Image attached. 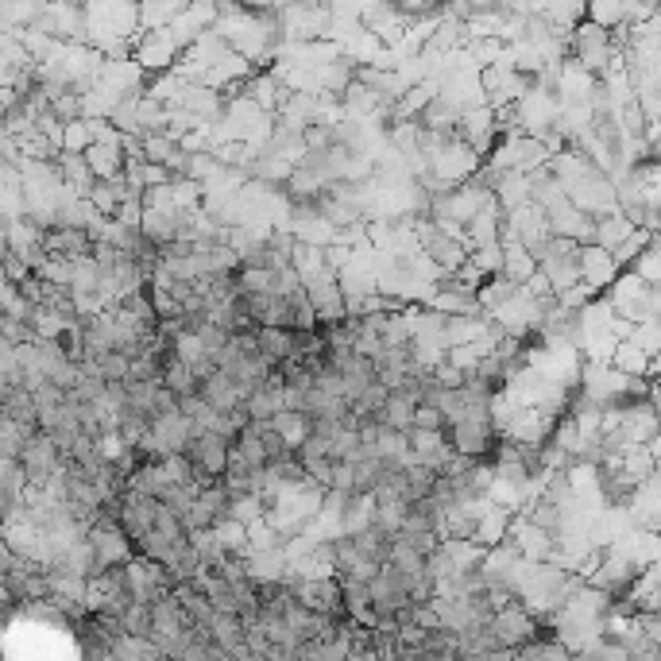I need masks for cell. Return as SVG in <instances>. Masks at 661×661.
<instances>
[{"mask_svg":"<svg viewBox=\"0 0 661 661\" xmlns=\"http://www.w3.org/2000/svg\"><path fill=\"white\" fill-rule=\"evenodd\" d=\"M267 515V503L259 499V495H252V491H244V495H229V518H236V522H244V526H252L256 518Z\"/></svg>","mask_w":661,"mask_h":661,"instance_id":"21","label":"cell"},{"mask_svg":"<svg viewBox=\"0 0 661 661\" xmlns=\"http://www.w3.org/2000/svg\"><path fill=\"white\" fill-rule=\"evenodd\" d=\"M507 522H511V511L507 507H488L484 515L476 518V526H472V542L476 546H499L503 538H507Z\"/></svg>","mask_w":661,"mask_h":661,"instance_id":"12","label":"cell"},{"mask_svg":"<svg viewBox=\"0 0 661 661\" xmlns=\"http://www.w3.org/2000/svg\"><path fill=\"white\" fill-rule=\"evenodd\" d=\"M51 116L58 124H70L78 116H86V105H82V93L78 89H62L58 97H51Z\"/></svg>","mask_w":661,"mask_h":661,"instance_id":"24","label":"cell"},{"mask_svg":"<svg viewBox=\"0 0 661 661\" xmlns=\"http://www.w3.org/2000/svg\"><path fill=\"white\" fill-rule=\"evenodd\" d=\"M28 433H35V430H24L12 414H4V410H0V457H16Z\"/></svg>","mask_w":661,"mask_h":661,"instance_id":"23","label":"cell"},{"mask_svg":"<svg viewBox=\"0 0 661 661\" xmlns=\"http://www.w3.org/2000/svg\"><path fill=\"white\" fill-rule=\"evenodd\" d=\"M414 426L418 430H445V414L437 403H418L414 406Z\"/></svg>","mask_w":661,"mask_h":661,"instance_id":"27","label":"cell"},{"mask_svg":"<svg viewBox=\"0 0 661 661\" xmlns=\"http://www.w3.org/2000/svg\"><path fill=\"white\" fill-rule=\"evenodd\" d=\"M488 631L495 634V642L503 646V650H511L515 654L522 642H530V638H538V619L530 615V607L515 604H503L491 611L488 619Z\"/></svg>","mask_w":661,"mask_h":661,"instance_id":"3","label":"cell"},{"mask_svg":"<svg viewBox=\"0 0 661 661\" xmlns=\"http://www.w3.org/2000/svg\"><path fill=\"white\" fill-rule=\"evenodd\" d=\"M406 441H410V457L418 460V464H430L433 472H437V468L449 460V453H453L445 430H418V426H410V430H406Z\"/></svg>","mask_w":661,"mask_h":661,"instance_id":"7","label":"cell"},{"mask_svg":"<svg viewBox=\"0 0 661 661\" xmlns=\"http://www.w3.org/2000/svg\"><path fill=\"white\" fill-rule=\"evenodd\" d=\"M576 267H580V283H588L592 290L607 287V283L619 275L611 252L600 248V244H580V248H576Z\"/></svg>","mask_w":661,"mask_h":661,"instance_id":"6","label":"cell"},{"mask_svg":"<svg viewBox=\"0 0 661 661\" xmlns=\"http://www.w3.org/2000/svg\"><path fill=\"white\" fill-rule=\"evenodd\" d=\"M650 352L634 345V341H615V352H611V368L623 375H650Z\"/></svg>","mask_w":661,"mask_h":661,"instance_id":"17","label":"cell"},{"mask_svg":"<svg viewBox=\"0 0 661 661\" xmlns=\"http://www.w3.org/2000/svg\"><path fill=\"white\" fill-rule=\"evenodd\" d=\"M198 395H202L205 403L213 406V410H232V406L240 403V391H236V379L229 372H221V368H213V372L205 375L202 383H198Z\"/></svg>","mask_w":661,"mask_h":661,"instance_id":"10","label":"cell"},{"mask_svg":"<svg viewBox=\"0 0 661 661\" xmlns=\"http://www.w3.org/2000/svg\"><path fill=\"white\" fill-rule=\"evenodd\" d=\"M198 430H202V426H198L194 418H186L178 406L147 414V433H151V441H155V449H159V453H182V449H186V441H190Z\"/></svg>","mask_w":661,"mask_h":661,"instance_id":"4","label":"cell"},{"mask_svg":"<svg viewBox=\"0 0 661 661\" xmlns=\"http://www.w3.org/2000/svg\"><path fill=\"white\" fill-rule=\"evenodd\" d=\"M159 464H163V472H167L171 484H178V488H194V460L186 457V453H163Z\"/></svg>","mask_w":661,"mask_h":661,"instance_id":"22","label":"cell"},{"mask_svg":"<svg viewBox=\"0 0 661 661\" xmlns=\"http://www.w3.org/2000/svg\"><path fill=\"white\" fill-rule=\"evenodd\" d=\"M55 171H58V182H62L70 194L86 198V190L93 186V171H89V163H86V155H82V151H58Z\"/></svg>","mask_w":661,"mask_h":661,"instance_id":"9","label":"cell"},{"mask_svg":"<svg viewBox=\"0 0 661 661\" xmlns=\"http://www.w3.org/2000/svg\"><path fill=\"white\" fill-rule=\"evenodd\" d=\"M93 144V128H89V116H78L70 124H62V151H86Z\"/></svg>","mask_w":661,"mask_h":661,"instance_id":"25","label":"cell"},{"mask_svg":"<svg viewBox=\"0 0 661 661\" xmlns=\"http://www.w3.org/2000/svg\"><path fill=\"white\" fill-rule=\"evenodd\" d=\"M155 507H159V499H155V495H144V491H136V488L120 491V503H116V522L124 526V534H128L132 542L155 526Z\"/></svg>","mask_w":661,"mask_h":661,"instance_id":"5","label":"cell"},{"mask_svg":"<svg viewBox=\"0 0 661 661\" xmlns=\"http://www.w3.org/2000/svg\"><path fill=\"white\" fill-rule=\"evenodd\" d=\"M113 433L128 445V449H136L140 441L147 437V414L144 410H136V406H120L113 414Z\"/></svg>","mask_w":661,"mask_h":661,"instance_id":"14","label":"cell"},{"mask_svg":"<svg viewBox=\"0 0 661 661\" xmlns=\"http://www.w3.org/2000/svg\"><path fill=\"white\" fill-rule=\"evenodd\" d=\"M306 302L314 306L317 321L345 317V294L337 287V279H314V283H306Z\"/></svg>","mask_w":661,"mask_h":661,"instance_id":"8","label":"cell"},{"mask_svg":"<svg viewBox=\"0 0 661 661\" xmlns=\"http://www.w3.org/2000/svg\"><path fill=\"white\" fill-rule=\"evenodd\" d=\"M561 518H565V511L553 503V499H546V495H538L530 507H526V522H534V526H542V530H549V534H557V526H561Z\"/></svg>","mask_w":661,"mask_h":661,"instance_id":"20","label":"cell"},{"mask_svg":"<svg viewBox=\"0 0 661 661\" xmlns=\"http://www.w3.org/2000/svg\"><path fill=\"white\" fill-rule=\"evenodd\" d=\"M615 55V43H611V31L592 24V20H580L573 24V58L580 70H588L592 78H600L607 70V62Z\"/></svg>","mask_w":661,"mask_h":661,"instance_id":"1","label":"cell"},{"mask_svg":"<svg viewBox=\"0 0 661 661\" xmlns=\"http://www.w3.org/2000/svg\"><path fill=\"white\" fill-rule=\"evenodd\" d=\"M387 561H391V565H395V569H399V573H403L406 580H418V576H430V573H426V557H422L418 549L410 546L406 538H399V534L391 538V549H387Z\"/></svg>","mask_w":661,"mask_h":661,"instance_id":"15","label":"cell"},{"mask_svg":"<svg viewBox=\"0 0 661 661\" xmlns=\"http://www.w3.org/2000/svg\"><path fill=\"white\" fill-rule=\"evenodd\" d=\"M267 422H271V430L279 433L290 449L310 433V414H306V410H287V406H283V410H275Z\"/></svg>","mask_w":661,"mask_h":661,"instance_id":"16","label":"cell"},{"mask_svg":"<svg viewBox=\"0 0 661 661\" xmlns=\"http://www.w3.org/2000/svg\"><path fill=\"white\" fill-rule=\"evenodd\" d=\"M352 546H356V553H364L368 561L383 565V561H387V549H391V534H383L372 522V526H364V530L352 534Z\"/></svg>","mask_w":661,"mask_h":661,"instance_id":"19","label":"cell"},{"mask_svg":"<svg viewBox=\"0 0 661 661\" xmlns=\"http://www.w3.org/2000/svg\"><path fill=\"white\" fill-rule=\"evenodd\" d=\"M256 348L271 364L294 360V329H283V325H256Z\"/></svg>","mask_w":661,"mask_h":661,"instance_id":"11","label":"cell"},{"mask_svg":"<svg viewBox=\"0 0 661 661\" xmlns=\"http://www.w3.org/2000/svg\"><path fill=\"white\" fill-rule=\"evenodd\" d=\"M20 468H24V476H28V484L35 488H43L47 484V476H55L58 468H62V457H58V445L55 437L47 430H35L24 437V445H20Z\"/></svg>","mask_w":661,"mask_h":661,"instance_id":"2","label":"cell"},{"mask_svg":"<svg viewBox=\"0 0 661 661\" xmlns=\"http://www.w3.org/2000/svg\"><path fill=\"white\" fill-rule=\"evenodd\" d=\"M93 360H97L101 379H128V368H132V356H128V352L109 348V352H101V356H93Z\"/></svg>","mask_w":661,"mask_h":661,"instance_id":"26","label":"cell"},{"mask_svg":"<svg viewBox=\"0 0 661 661\" xmlns=\"http://www.w3.org/2000/svg\"><path fill=\"white\" fill-rule=\"evenodd\" d=\"M159 379H163V387L171 391L174 399H182V395H194V391H198V375H194L190 364H182L178 356H171V360L163 364V375H159Z\"/></svg>","mask_w":661,"mask_h":661,"instance_id":"18","label":"cell"},{"mask_svg":"<svg viewBox=\"0 0 661 661\" xmlns=\"http://www.w3.org/2000/svg\"><path fill=\"white\" fill-rule=\"evenodd\" d=\"M399 538H406L422 557H430L433 549L441 546V534H437V530H410V534H399Z\"/></svg>","mask_w":661,"mask_h":661,"instance_id":"28","label":"cell"},{"mask_svg":"<svg viewBox=\"0 0 661 661\" xmlns=\"http://www.w3.org/2000/svg\"><path fill=\"white\" fill-rule=\"evenodd\" d=\"M414 399L406 395V391H387V399L379 406V422L387 426V430H410L414 426Z\"/></svg>","mask_w":661,"mask_h":661,"instance_id":"13","label":"cell"}]
</instances>
